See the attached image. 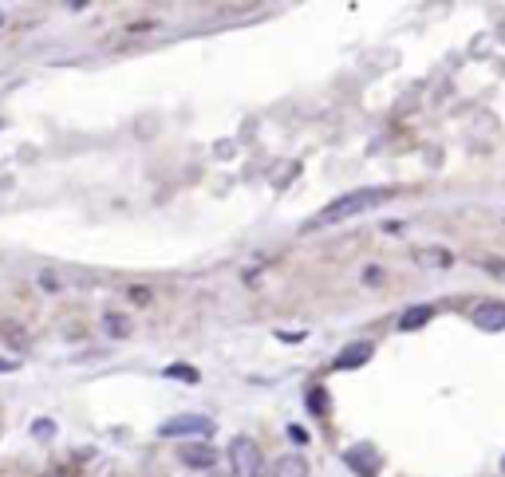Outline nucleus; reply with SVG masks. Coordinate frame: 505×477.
Instances as JSON below:
<instances>
[{"mask_svg": "<svg viewBox=\"0 0 505 477\" xmlns=\"http://www.w3.org/2000/svg\"><path fill=\"white\" fill-rule=\"evenodd\" d=\"M387 198H391V190H383V186H363V190H351V193H343V198H336L332 205H324L313 221L304 225V229H324V225H336V221H348V217H360V213H368L375 210V205H383Z\"/></svg>", "mask_w": 505, "mask_h": 477, "instance_id": "nucleus-1", "label": "nucleus"}, {"mask_svg": "<svg viewBox=\"0 0 505 477\" xmlns=\"http://www.w3.org/2000/svg\"><path fill=\"white\" fill-rule=\"evenodd\" d=\"M229 465H233V477H265V454L245 434L229 442Z\"/></svg>", "mask_w": 505, "mask_h": 477, "instance_id": "nucleus-2", "label": "nucleus"}, {"mask_svg": "<svg viewBox=\"0 0 505 477\" xmlns=\"http://www.w3.org/2000/svg\"><path fill=\"white\" fill-rule=\"evenodd\" d=\"M158 434L163 438H210L213 434V422L206 415H178L158 426Z\"/></svg>", "mask_w": 505, "mask_h": 477, "instance_id": "nucleus-3", "label": "nucleus"}, {"mask_svg": "<svg viewBox=\"0 0 505 477\" xmlns=\"http://www.w3.org/2000/svg\"><path fill=\"white\" fill-rule=\"evenodd\" d=\"M478 332H505V300H482L474 312H470Z\"/></svg>", "mask_w": 505, "mask_h": 477, "instance_id": "nucleus-4", "label": "nucleus"}, {"mask_svg": "<svg viewBox=\"0 0 505 477\" xmlns=\"http://www.w3.org/2000/svg\"><path fill=\"white\" fill-rule=\"evenodd\" d=\"M343 462H348L360 477H375V473H379V458L371 454V446H351V450H343Z\"/></svg>", "mask_w": 505, "mask_h": 477, "instance_id": "nucleus-5", "label": "nucleus"}, {"mask_svg": "<svg viewBox=\"0 0 505 477\" xmlns=\"http://www.w3.org/2000/svg\"><path fill=\"white\" fill-rule=\"evenodd\" d=\"M371 351H375V347L368 340H360V343L343 347V351L336 355V367H340V371H356V367H363V363L371 360Z\"/></svg>", "mask_w": 505, "mask_h": 477, "instance_id": "nucleus-6", "label": "nucleus"}, {"mask_svg": "<svg viewBox=\"0 0 505 477\" xmlns=\"http://www.w3.org/2000/svg\"><path fill=\"white\" fill-rule=\"evenodd\" d=\"M415 260H418V268H431V273H438V268L454 265V253H450V248H443V245H431V248H418Z\"/></svg>", "mask_w": 505, "mask_h": 477, "instance_id": "nucleus-7", "label": "nucleus"}, {"mask_svg": "<svg viewBox=\"0 0 505 477\" xmlns=\"http://www.w3.org/2000/svg\"><path fill=\"white\" fill-rule=\"evenodd\" d=\"M435 316V308H426V304H418V308H407L403 316H399V332H418V328H426Z\"/></svg>", "mask_w": 505, "mask_h": 477, "instance_id": "nucleus-8", "label": "nucleus"}, {"mask_svg": "<svg viewBox=\"0 0 505 477\" xmlns=\"http://www.w3.org/2000/svg\"><path fill=\"white\" fill-rule=\"evenodd\" d=\"M182 462H186L190 470H210V465L218 462V454H213L210 446H186L182 450Z\"/></svg>", "mask_w": 505, "mask_h": 477, "instance_id": "nucleus-9", "label": "nucleus"}, {"mask_svg": "<svg viewBox=\"0 0 505 477\" xmlns=\"http://www.w3.org/2000/svg\"><path fill=\"white\" fill-rule=\"evenodd\" d=\"M273 477H308V462L300 454H288V458L273 465Z\"/></svg>", "mask_w": 505, "mask_h": 477, "instance_id": "nucleus-10", "label": "nucleus"}, {"mask_svg": "<svg viewBox=\"0 0 505 477\" xmlns=\"http://www.w3.org/2000/svg\"><path fill=\"white\" fill-rule=\"evenodd\" d=\"M103 332L111 335V340H126V335H131V320H126L123 312H107V316H103Z\"/></svg>", "mask_w": 505, "mask_h": 477, "instance_id": "nucleus-11", "label": "nucleus"}, {"mask_svg": "<svg viewBox=\"0 0 505 477\" xmlns=\"http://www.w3.org/2000/svg\"><path fill=\"white\" fill-rule=\"evenodd\" d=\"M304 403H308V410H313V415L324 418V415H328V390H324V387H313Z\"/></svg>", "mask_w": 505, "mask_h": 477, "instance_id": "nucleus-12", "label": "nucleus"}, {"mask_svg": "<svg viewBox=\"0 0 505 477\" xmlns=\"http://www.w3.org/2000/svg\"><path fill=\"white\" fill-rule=\"evenodd\" d=\"M32 438H40V442L56 438V422H51V418H36V422H32Z\"/></svg>", "mask_w": 505, "mask_h": 477, "instance_id": "nucleus-13", "label": "nucleus"}, {"mask_svg": "<svg viewBox=\"0 0 505 477\" xmlns=\"http://www.w3.org/2000/svg\"><path fill=\"white\" fill-rule=\"evenodd\" d=\"M170 379H186V383H198V371L193 367H166Z\"/></svg>", "mask_w": 505, "mask_h": 477, "instance_id": "nucleus-14", "label": "nucleus"}, {"mask_svg": "<svg viewBox=\"0 0 505 477\" xmlns=\"http://www.w3.org/2000/svg\"><path fill=\"white\" fill-rule=\"evenodd\" d=\"M131 300L135 304H150V292L146 288H131Z\"/></svg>", "mask_w": 505, "mask_h": 477, "instance_id": "nucleus-15", "label": "nucleus"}, {"mask_svg": "<svg viewBox=\"0 0 505 477\" xmlns=\"http://www.w3.org/2000/svg\"><path fill=\"white\" fill-rule=\"evenodd\" d=\"M363 280H368V285H375V280H383V273L375 265H368V273H363Z\"/></svg>", "mask_w": 505, "mask_h": 477, "instance_id": "nucleus-16", "label": "nucleus"}, {"mask_svg": "<svg viewBox=\"0 0 505 477\" xmlns=\"http://www.w3.org/2000/svg\"><path fill=\"white\" fill-rule=\"evenodd\" d=\"M486 268H490V273H493V276H505V265H501V260H490V265H486Z\"/></svg>", "mask_w": 505, "mask_h": 477, "instance_id": "nucleus-17", "label": "nucleus"}, {"mask_svg": "<svg viewBox=\"0 0 505 477\" xmlns=\"http://www.w3.org/2000/svg\"><path fill=\"white\" fill-rule=\"evenodd\" d=\"M8 371H16V363H8V360H0V375H8Z\"/></svg>", "mask_w": 505, "mask_h": 477, "instance_id": "nucleus-18", "label": "nucleus"}, {"mask_svg": "<svg viewBox=\"0 0 505 477\" xmlns=\"http://www.w3.org/2000/svg\"><path fill=\"white\" fill-rule=\"evenodd\" d=\"M501 473H505V458H501Z\"/></svg>", "mask_w": 505, "mask_h": 477, "instance_id": "nucleus-19", "label": "nucleus"}]
</instances>
